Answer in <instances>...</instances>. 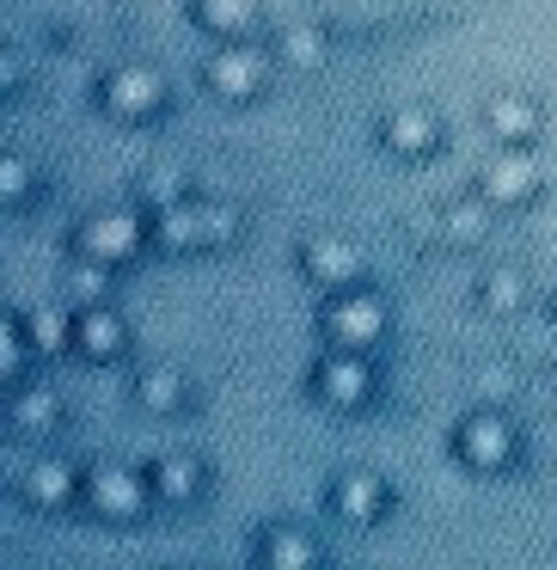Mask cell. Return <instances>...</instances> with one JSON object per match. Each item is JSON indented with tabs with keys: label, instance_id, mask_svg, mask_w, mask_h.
Here are the masks:
<instances>
[{
	"label": "cell",
	"instance_id": "10",
	"mask_svg": "<svg viewBox=\"0 0 557 570\" xmlns=\"http://www.w3.org/2000/svg\"><path fill=\"white\" fill-rule=\"evenodd\" d=\"M74 350H80L87 362H111V356H123V350H129V325H123V313H111L105 301L80 307V313H74Z\"/></svg>",
	"mask_w": 557,
	"mask_h": 570
},
{
	"label": "cell",
	"instance_id": "30",
	"mask_svg": "<svg viewBox=\"0 0 557 570\" xmlns=\"http://www.w3.org/2000/svg\"><path fill=\"white\" fill-rule=\"evenodd\" d=\"M19 75H26V62H19V50L0 56V80H7V92H19Z\"/></svg>",
	"mask_w": 557,
	"mask_h": 570
},
{
	"label": "cell",
	"instance_id": "3",
	"mask_svg": "<svg viewBox=\"0 0 557 570\" xmlns=\"http://www.w3.org/2000/svg\"><path fill=\"white\" fill-rule=\"evenodd\" d=\"M319 325H325V337H331L337 350H374L386 332H392V313H386V301L368 295V288H337V295L325 301Z\"/></svg>",
	"mask_w": 557,
	"mask_h": 570
},
{
	"label": "cell",
	"instance_id": "16",
	"mask_svg": "<svg viewBox=\"0 0 557 570\" xmlns=\"http://www.w3.org/2000/svg\"><path fill=\"white\" fill-rule=\"evenodd\" d=\"M153 246L160 252H202L209 234H202V203H172V209H153Z\"/></svg>",
	"mask_w": 557,
	"mask_h": 570
},
{
	"label": "cell",
	"instance_id": "4",
	"mask_svg": "<svg viewBox=\"0 0 557 570\" xmlns=\"http://www.w3.org/2000/svg\"><path fill=\"white\" fill-rule=\"evenodd\" d=\"M202 80H209V92H215V99L246 105V99H258V92H263V80H270V56H263L258 43H246V38H227L221 50L209 56Z\"/></svg>",
	"mask_w": 557,
	"mask_h": 570
},
{
	"label": "cell",
	"instance_id": "28",
	"mask_svg": "<svg viewBox=\"0 0 557 570\" xmlns=\"http://www.w3.org/2000/svg\"><path fill=\"white\" fill-rule=\"evenodd\" d=\"M26 197H31V166L19 160V154H7V160H0V203H7V209H19Z\"/></svg>",
	"mask_w": 557,
	"mask_h": 570
},
{
	"label": "cell",
	"instance_id": "8",
	"mask_svg": "<svg viewBox=\"0 0 557 570\" xmlns=\"http://www.w3.org/2000/svg\"><path fill=\"white\" fill-rule=\"evenodd\" d=\"M533 190H539V166H533L527 148H503L484 160L478 197H490L496 209H520V203H533Z\"/></svg>",
	"mask_w": 557,
	"mask_h": 570
},
{
	"label": "cell",
	"instance_id": "7",
	"mask_svg": "<svg viewBox=\"0 0 557 570\" xmlns=\"http://www.w3.org/2000/svg\"><path fill=\"white\" fill-rule=\"evenodd\" d=\"M99 105L111 117H123V124H148V117H160V105H166V80L153 75V68H141V62L111 68L105 87H99Z\"/></svg>",
	"mask_w": 557,
	"mask_h": 570
},
{
	"label": "cell",
	"instance_id": "18",
	"mask_svg": "<svg viewBox=\"0 0 557 570\" xmlns=\"http://www.w3.org/2000/svg\"><path fill=\"white\" fill-rule=\"evenodd\" d=\"M190 13L209 38H246L258 26V0H190Z\"/></svg>",
	"mask_w": 557,
	"mask_h": 570
},
{
	"label": "cell",
	"instance_id": "14",
	"mask_svg": "<svg viewBox=\"0 0 557 570\" xmlns=\"http://www.w3.org/2000/svg\"><path fill=\"white\" fill-rule=\"evenodd\" d=\"M331 509L344 521H356V528H374V521L386 515V479H374V472H344V479L331 484Z\"/></svg>",
	"mask_w": 557,
	"mask_h": 570
},
{
	"label": "cell",
	"instance_id": "15",
	"mask_svg": "<svg viewBox=\"0 0 557 570\" xmlns=\"http://www.w3.org/2000/svg\"><path fill=\"white\" fill-rule=\"evenodd\" d=\"M148 484H153L160 503H197L202 484H209V472H202L197 454H166V460H153V466H148Z\"/></svg>",
	"mask_w": 557,
	"mask_h": 570
},
{
	"label": "cell",
	"instance_id": "19",
	"mask_svg": "<svg viewBox=\"0 0 557 570\" xmlns=\"http://www.w3.org/2000/svg\"><path fill=\"white\" fill-rule=\"evenodd\" d=\"M136 405H148L153 417H178L190 405V381L178 368H148L136 381Z\"/></svg>",
	"mask_w": 557,
	"mask_h": 570
},
{
	"label": "cell",
	"instance_id": "9",
	"mask_svg": "<svg viewBox=\"0 0 557 570\" xmlns=\"http://www.w3.org/2000/svg\"><path fill=\"white\" fill-rule=\"evenodd\" d=\"M300 271H307V283H319L325 295H337V288H356L361 252L349 246V239H307V252H300Z\"/></svg>",
	"mask_w": 557,
	"mask_h": 570
},
{
	"label": "cell",
	"instance_id": "13",
	"mask_svg": "<svg viewBox=\"0 0 557 570\" xmlns=\"http://www.w3.org/2000/svg\"><path fill=\"white\" fill-rule=\"evenodd\" d=\"M380 141L398 154V160H422V154L441 148V124H435L422 105H405V111H392V117L380 124Z\"/></svg>",
	"mask_w": 557,
	"mask_h": 570
},
{
	"label": "cell",
	"instance_id": "11",
	"mask_svg": "<svg viewBox=\"0 0 557 570\" xmlns=\"http://www.w3.org/2000/svg\"><path fill=\"white\" fill-rule=\"evenodd\" d=\"M80 484H87V472H74L68 460H31L26 479H19V497L31 509H62L80 497Z\"/></svg>",
	"mask_w": 557,
	"mask_h": 570
},
{
	"label": "cell",
	"instance_id": "29",
	"mask_svg": "<svg viewBox=\"0 0 557 570\" xmlns=\"http://www.w3.org/2000/svg\"><path fill=\"white\" fill-rule=\"evenodd\" d=\"M202 234H209V246H233L239 239V209H227V203H202Z\"/></svg>",
	"mask_w": 557,
	"mask_h": 570
},
{
	"label": "cell",
	"instance_id": "24",
	"mask_svg": "<svg viewBox=\"0 0 557 570\" xmlns=\"http://www.w3.org/2000/svg\"><path fill=\"white\" fill-rule=\"evenodd\" d=\"M26 356H38V350H31V337H26V325H0V381H26Z\"/></svg>",
	"mask_w": 557,
	"mask_h": 570
},
{
	"label": "cell",
	"instance_id": "20",
	"mask_svg": "<svg viewBox=\"0 0 557 570\" xmlns=\"http://www.w3.org/2000/svg\"><path fill=\"white\" fill-rule=\"evenodd\" d=\"M19 325H26V337H31L38 356L74 350V313H62V307H31V313H19Z\"/></svg>",
	"mask_w": 557,
	"mask_h": 570
},
{
	"label": "cell",
	"instance_id": "26",
	"mask_svg": "<svg viewBox=\"0 0 557 570\" xmlns=\"http://www.w3.org/2000/svg\"><path fill=\"white\" fill-rule=\"evenodd\" d=\"M190 190H185V173H172V166H153L148 178H141V203L148 209H172V203H185Z\"/></svg>",
	"mask_w": 557,
	"mask_h": 570
},
{
	"label": "cell",
	"instance_id": "2",
	"mask_svg": "<svg viewBox=\"0 0 557 570\" xmlns=\"http://www.w3.org/2000/svg\"><path fill=\"white\" fill-rule=\"evenodd\" d=\"M141 246H153V222H141V215L129 209H105V215H87V222L74 227V252L92 264H136Z\"/></svg>",
	"mask_w": 557,
	"mask_h": 570
},
{
	"label": "cell",
	"instance_id": "17",
	"mask_svg": "<svg viewBox=\"0 0 557 570\" xmlns=\"http://www.w3.org/2000/svg\"><path fill=\"white\" fill-rule=\"evenodd\" d=\"M7 423H13L19 435H43V430H56V423H62V399H56L50 386H13Z\"/></svg>",
	"mask_w": 557,
	"mask_h": 570
},
{
	"label": "cell",
	"instance_id": "25",
	"mask_svg": "<svg viewBox=\"0 0 557 570\" xmlns=\"http://www.w3.org/2000/svg\"><path fill=\"white\" fill-rule=\"evenodd\" d=\"M325 56H331V50H325V38H319L312 26H300V31H288V38H282V62H288V68H300V75L325 68Z\"/></svg>",
	"mask_w": 557,
	"mask_h": 570
},
{
	"label": "cell",
	"instance_id": "27",
	"mask_svg": "<svg viewBox=\"0 0 557 570\" xmlns=\"http://www.w3.org/2000/svg\"><path fill=\"white\" fill-rule=\"evenodd\" d=\"M105 288H111V264H92V258H80L74 271H68V295H74L80 307H92V301H105Z\"/></svg>",
	"mask_w": 557,
	"mask_h": 570
},
{
	"label": "cell",
	"instance_id": "1",
	"mask_svg": "<svg viewBox=\"0 0 557 570\" xmlns=\"http://www.w3.org/2000/svg\"><path fill=\"white\" fill-rule=\"evenodd\" d=\"M454 454H459V466L484 472V479H490V472H508L520 454V435H515V423H508V411L503 405L466 411L459 430H454Z\"/></svg>",
	"mask_w": 557,
	"mask_h": 570
},
{
	"label": "cell",
	"instance_id": "23",
	"mask_svg": "<svg viewBox=\"0 0 557 570\" xmlns=\"http://www.w3.org/2000/svg\"><path fill=\"white\" fill-rule=\"evenodd\" d=\"M490 209H496L490 197H478V203H447V209H441V234L454 239V246H478L484 227H490Z\"/></svg>",
	"mask_w": 557,
	"mask_h": 570
},
{
	"label": "cell",
	"instance_id": "31",
	"mask_svg": "<svg viewBox=\"0 0 557 570\" xmlns=\"http://www.w3.org/2000/svg\"><path fill=\"white\" fill-rule=\"evenodd\" d=\"M508 399V374H484V405H503Z\"/></svg>",
	"mask_w": 557,
	"mask_h": 570
},
{
	"label": "cell",
	"instance_id": "5",
	"mask_svg": "<svg viewBox=\"0 0 557 570\" xmlns=\"http://www.w3.org/2000/svg\"><path fill=\"white\" fill-rule=\"evenodd\" d=\"M312 399L331 411H356L374 399V368H368V350H337L312 362Z\"/></svg>",
	"mask_w": 557,
	"mask_h": 570
},
{
	"label": "cell",
	"instance_id": "6",
	"mask_svg": "<svg viewBox=\"0 0 557 570\" xmlns=\"http://www.w3.org/2000/svg\"><path fill=\"white\" fill-rule=\"evenodd\" d=\"M80 497H87V509L99 521H136L148 509L153 484H148V472H129V466H92Z\"/></svg>",
	"mask_w": 557,
	"mask_h": 570
},
{
	"label": "cell",
	"instance_id": "21",
	"mask_svg": "<svg viewBox=\"0 0 557 570\" xmlns=\"http://www.w3.org/2000/svg\"><path fill=\"white\" fill-rule=\"evenodd\" d=\"M258 558L270 570H312V564H319V546H312L300 528H270V533H263V546H258Z\"/></svg>",
	"mask_w": 557,
	"mask_h": 570
},
{
	"label": "cell",
	"instance_id": "22",
	"mask_svg": "<svg viewBox=\"0 0 557 570\" xmlns=\"http://www.w3.org/2000/svg\"><path fill=\"white\" fill-rule=\"evenodd\" d=\"M478 307L496 313V320L520 313V307H527V276H520V271H490V276L478 283Z\"/></svg>",
	"mask_w": 557,
	"mask_h": 570
},
{
	"label": "cell",
	"instance_id": "12",
	"mask_svg": "<svg viewBox=\"0 0 557 570\" xmlns=\"http://www.w3.org/2000/svg\"><path fill=\"white\" fill-rule=\"evenodd\" d=\"M484 129H490L503 148H533V141H539V105L520 99V92H496V99L484 105Z\"/></svg>",
	"mask_w": 557,
	"mask_h": 570
}]
</instances>
